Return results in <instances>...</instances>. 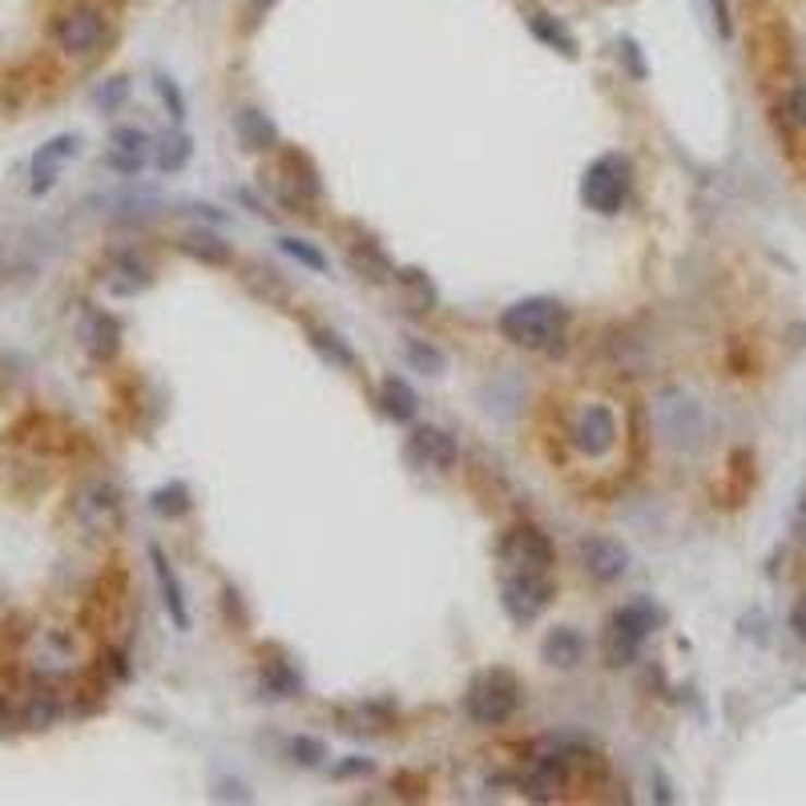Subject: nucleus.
<instances>
[{"instance_id": "24", "label": "nucleus", "mask_w": 806, "mask_h": 806, "mask_svg": "<svg viewBox=\"0 0 806 806\" xmlns=\"http://www.w3.org/2000/svg\"><path fill=\"white\" fill-rule=\"evenodd\" d=\"M408 363L411 368H420L423 375H440V371L448 368L444 351H436V347H428V344H408Z\"/></svg>"}, {"instance_id": "37", "label": "nucleus", "mask_w": 806, "mask_h": 806, "mask_svg": "<svg viewBox=\"0 0 806 806\" xmlns=\"http://www.w3.org/2000/svg\"><path fill=\"white\" fill-rule=\"evenodd\" d=\"M270 4H275V0H251V13H266Z\"/></svg>"}, {"instance_id": "4", "label": "nucleus", "mask_w": 806, "mask_h": 806, "mask_svg": "<svg viewBox=\"0 0 806 806\" xmlns=\"http://www.w3.org/2000/svg\"><path fill=\"white\" fill-rule=\"evenodd\" d=\"M549 601H553L549 573H520V568H504L501 605H504V613H508L516 625L537 622L544 609H549Z\"/></svg>"}, {"instance_id": "9", "label": "nucleus", "mask_w": 806, "mask_h": 806, "mask_svg": "<svg viewBox=\"0 0 806 806\" xmlns=\"http://www.w3.org/2000/svg\"><path fill=\"white\" fill-rule=\"evenodd\" d=\"M456 440L444 432V428H416L408 436V464H416V468H436V472H444V468H452L456 464Z\"/></svg>"}, {"instance_id": "34", "label": "nucleus", "mask_w": 806, "mask_h": 806, "mask_svg": "<svg viewBox=\"0 0 806 806\" xmlns=\"http://www.w3.org/2000/svg\"><path fill=\"white\" fill-rule=\"evenodd\" d=\"M791 625H794V634L803 637L806 641V593L798 597V605H794V613H791Z\"/></svg>"}, {"instance_id": "22", "label": "nucleus", "mask_w": 806, "mask_h": 806, "mask_svg": "<svg viewBox=\"0 0 806 806\" xmlns=\"http://www.w3.org/2000/svg\"><path fill=\"white\" fill-rule=\"evenodd\" d=\"M529 25H532V33H537V37L544 40V45H553V49H561V53H565V57H573V53H577V40L568 37V33H565V25H556L553 16L537 13V16H529Z\"/></svg>"}, {"instance_id": "6", "label": "nucleus", "mask_w": 806, "mask_h": 806, "mask_svg": "<svg viewBox=\"0 0 806 806\" xmlns=\"http://www.w3.org/2000/svg\"><path fill=\"white\" fill-rule=\"evenodd\" d=\"M617 416L605 404H585L573 423H568V444L581 452L585 460H605L609 452L617 448Z\"/></svg>"}, {"instance_id": "20", "label": "nucleus", "mask_w": 806, "mask_h": 806, "mask_svg": "<svg viewBox=\"0 0 806 806\" xmlns=\"http://www.w3.org/2000/svg\"><path fill=\"white\" fill-rule=\"evenodd\" d=\"M142 287H149L146 263H137V258H121V263L113 266V275H109V291H113V294H137Z\"/></svg>"}, {"instance_id": "35", "label": "nucleus", "mask_w": 806, "mask_h": 806, "mask_svg": "<svg viewBox=\"0 0 806 806\" xmlns=\"http://www.w3.org/2000/svg\"><path fill=\"white\" fill-rule=\"evenodd\" d=\"M622 53H625V61H629V69H634L637 77H646V65H641V57H637L634 40H622Z\"/></svg>"}, {"instance_id": "27", "label": "nucleus", "mask_w": 806, "mask_h": 806, "mask_svg": "<svg viewBox=\"0 0 806 806\" xmlns=\"http://www.w3.org/2000/svg\"><path fill=\"white\" fill-rule=\"evenodd\" d=\"M782 113H786V121H791L794 130H806V81H798V85L786 89V97H782Z\"/></svg>"}, {"instance_id": "5", "label": "nucleus", "mask_w": 806, "mask_h": 806, "mask_svg": "<svg viewBox=\"0 0 806 806\" xmlns=\"http://www.w3.org/2000/svg\"><path fill=\"white\" fill-rule=\"evenodd\" d=\"M109 33V21L97 4H73L65 13L57 16L53 40L57 49H65L69 57H89L101 49V40Z\"/></svg>"}, {"instance_id": "25", "label": "nucleus", "mask_w": 806, "mask_h": 806, "mask_svg": "<svg viewBox=\"0 0 806 806\" xmlns=\"http://www.w3.org/2000/svg\"><path fill=\"white\" fill-rule=\"evenodd\" d=\"M311 344L330 359V363H339V368H356V356L339 344V335H327V330H311Z\"/></svg>"}, {"instance_id": "18", "label": "nucleus", "mask_w": 806, "mask_h": 806, "mask_svg": "<svg viewBox=\"0 0 806 806\" xmlns=\"http://www.w3.org/2000/svg\"><path fill=\"white\" fill-rule=\"evenodd\" d=\"M561 786H565V767H561V758H537L532 770L525 774V791H529L532 798H553Z\"/></svg>"}, {"instance_id": "8", "label": "nucleus", "mask_w": 806, "mask_h": 806, "mask_svg": "<svg viewBox=\"0 0 806 806\" xmlns=\"http://www.w3.org/2000/svg\"><path fill=\"white\" fill-rule=\"evenodd\" d=\"M504 568H520V573H549L553 568V541L541 529H513L501 541Z\"/></svg>"}, {"instance_id": "30", "label": "nucleus", "mask_w": 806, "mask_h": 806, "mask_svg": "<svg viewBox=\"0 0 806 806\" xmlns=\"http://www.w3.org/2000/svg\"><path fill=\"white\" fill-rule=\"evenodd\" d=\"M190 254H199V258H206V263H226L230 254H226V246H214L210 234H190V239L182 242Z\"/></svg>"}, {"instance_id": "13", "label": "nucleus", "mask_w": 806, "mask_h": 806, "mask_svg": "<svg viewBox=\"0 0 806 806\" xmlns=\"http://www.w3.org/2000/svg\"><path fill=\"white\" fill-rule=\"evenodd\" d=\"M73 508H77V516L89 525L93 532L113 529V525H118V513H121L118 492L109 489V484H89V489H81Z\"/></svg>"}, {"instance_id": "32", "label": "nucleus", "mask_w": 806, "mask_h": 806, "mask_svg": "<svg viewBox=\"0 0 806 806\" xmlns=\"http://www.w3.org/2000/svg\"><path fill=\"white\" fill-rule=\"evenodd\" d=\"M154 85H158L161 101H166V109H170V118H173V121H182V118H185V101H182V93H178V85H173L170 77H158Z\"/></svg>"}, {"instance_id": "21", "label": "nucleus", "mask_w": 806, "mask_h": 806, "mask_svg": "<svg viewBox=\"0 0 806 806\" xmlns=\"http://www.w3.org/2000/svg\"><path fill=\"white\" fill-rule=\"evenodd\" d=\"M234 125H239L242 142H246L251 149H266L270 142H275V125H270L258 109H242L239 118H234Z\"/></svg>"}, {"instance_id": "11", "label": "nucleus", "mask_w": 806, "mask_h": 806, "mask_svg": "<svg viewBox=\"0 0 806 806\" xmlns=\"http://www.w3.org/2000/svg\"><path fill=\"white\" fill-rule=\"evenodd\" d=\"M581 561L589 568V577L601 585H613L625 577V568H629V553H625L617 541H605V537H593V541L581 544Z\"/></svg>"}, {"instance_id": "31", "label": "nucleus", "mask_w": 806, "mask_h": 806, "mask_svg": "<svg viewBox=\"0 0 806 806\" xmlns=\"http://www.w3.org/2000/svg\"><path fill=\"white\" fill-rule=\"evenodd\" d=\"M125 93H130V81H125V77L106 81V85L97 89V106H101V109H118L121 101H125Z\"/></svg>"}, {"instance_id": "23", "label": "nucleus", "mask_w": 806, "mask_h": 806, "mask_svg": "<svg viewBox=\"0 0 806 806\" xmlns=\"http://www.w3.org/2000/svg\"><path fill=\"white\" fill-rule=\"evenodd\" d=\"M263 686L275 694V698H291V694H299V674L294 670H287L282 661H275L270 670L263 674Z\"/></svg>"}, {"instance_id": "7", "label": "nucleus", "mask_w": 806, "mask_h": 806, "mask_svg": "<svg viewBox=\"0 0 806 806\" xmlns=\"http://www.w3.org/2000/svg\"><path fill=\"white\" fill-rule=\"evenodd\" d=\"M653 625H658V609L649 601H629V605L617 609L613 622H609V661L625 665L641 649V641L653 634Z\"/></svg>"}, {"instance_id": "33", "label": "nucleus", "mask_w": 806, "mask_h": 806, "mask_svg": "<svg viewBox=\"0 0 806 806\" xmlns=\"http://www.w3.org/2000/svg\"><path fill=\"white\" fill-rule=\"evenodd\" d=\"M291 754H294V762H303V767H315L318 758H327L323 742H315V738H294L291 742Z\"/></svg>"}, {"instance_id": "17", "label": "nucleus", "mask_w": 806, "mask_h": 806, "mask_svg": "<svg viewBox=\"0 0 806 806\" xmlns=\"http://www.w3.org/2000/svg\"><path fill=\"white\" fill-rule=\"evenodd\" d=\"M541 653H544V661H549V665L573 670V665L581 661V653H585V641H581V634H573V629H553V634L544 637Z\"/></svg>"}, {"instance_id": "2", "label": "nucleus", "mask_w": 806, "mask_h": 806, "mask_svg": "<svg viewBox=\"0 0 806 806\" xmlns=\"http://www.w3.org/2000/svg\"><path fill=\"white\" fill-rule=\"evenodd\" d=\"M634 185V166L622 154H605L597 158L581 178V202L597 214H617L629 199Z\"/></svg>"}, {"instance_id": "1", "label": "nucleus", "mask_w": 806, "mask_h": 806, "mask_svg": "<svg viewBox=\"0 0 806 806\" xmlns=\"http://www.w3.org/2000/svg\"><path fill=\"white\" fill-rule=\"evenodd\" d=\"M565 306L556 299H520L501 315V335L525 351H556L565 339Z\"/></svg>"}, {"instance_id": "19", "label": "nucleus", "mask_w": 806, "mask_h": 806, "mask_svg": "<svg viewBox=\"0 0 806 806\" xmlns=\"http://www.w3.org/2000/svg\"><path fill=\"white\" fill-rule=\"evenodd\" d=\"M380 404H384V411L392 416V420H411L416 416V408H420V399H416V392H411L404 380H384V387H380Z\"/></svg>"}, {"instance_id": "15", "label": "nucleus", "mask_w": 806, "mask_h": 806, "mask_svg": "<svg viewBox=\"0 0 806 806\" xmlns=\"http://www.w3.org/2000/svg\"><path fill=\"white\" fill-rule=\"evenodd\" d=\"M118 339H121V327L113 315H101V311L85 315V323H81V344H85V351H89L93 359L113 356V351H118Z\"/></svg>"}, {"instance_id": "36", "label": "nucleus", "mask_w": 806, "mask_h": 806, "mask_svg": "<svg viewBox=\"0 0 806 806\" xmlns=\"http://www.w3.org/2000/svg\"><path fill=\"white\" fill-rule=\"evenodd\" d=\"M710 9H714L718 33H722V37H730V21H726V0H710Z\"/></svg>"}, {"instance_id": "14", "label": "nucleus", "mask_w": 806, "mask_h": 806, "mask_svg": "<svg viewBox=\"0 0 806 806\" xmlns=\"http://www.w3.org/2000/svg\"><path fill=\"white\" fill-rule=\"evenodd\" d=\"M149 561H154V577H158L161 605H166V613H170V617H173V625H178V629H190V609H185L182 585H178V577H173L170 561L161 556V549H158V544H149Z\"/></svg>"}, {"instance_id": "28", "label": "nucleus", "mask_w": 806, "mask_h": 806, "mask_svg": "<svg viewBox=\"0 0 806 806\" xmlns=\"http://www.w3.org/2000/svg\"><path fill=\"white\" fill-rule=\"evenodd\" d=\"M185 508H190V501H185L182 484H170V489L154 492V513H161V516H182Z\"/></svg>"}, {"instance_id": "16", "label": "nucleus", "mask_w": 806, "mask_h": 806, "mask_svg": "<svg viewBox=\"0 0 806 806\" xmlns=\"http://www.w3.org/2000/svg\"><path fill=\"white\" fill-rule=\"evenodd\" d=\"M113 154H109V166L121 173H137L142 170V161H146V133L142 130H133V125H121V130H113Z\"/></svg>"}, {"instance_id": "3", "label": "nucleus", "mask_w": 806, "mask_h": 806, "mask_svg": "<svg viewBox=\"0 0 806 806\" xmlns=\"http://www.w3.org/2000/svg\"><path fill=\"white\" fill-rule=\"evenodd\" d=\"M516 701H520L516 677L508 670H492V674L477 677L468 689V714L480 726H501L516 714Z\"/></svg>"}, {"instance_id": "10", "label": "nucleus", "mask_w": 806, "mask_h": 806, "mask_svg": "<svg viewBox=\"0 0 806 806\" xmlns=\"http://www.w3.org/2000/svg\"><path fill=\"white\" fill-rule=\"evenodd\" d=\"M77 149H81V137H73V133L53 137L49 146H40L37 154H33V182H28V190H33V194H49L57 182V173H61V166H65L69 158H77Z\"/></svg>"}, {"instance_id": "26", "label": "nucleus", "mask_w": 806, "mask_h": 806, "mask_svg": "<svg viewBox=\"0 0 806 806\" xmlns=\"http://www.w3.org/2000/svg\"><path fill=\"white\" fill-rule=\"evenodd\" d=\"M185 158H190V142H185V137H166L158 149V170H166V173L182 170Z\"/></svg>"}, {"instance_id": "12", "label": "nucleus", "mask_w": 806, "mask_h": 806, "mask_svg": "<svg viewBox=\"0 0 806 806\" xmlns=\"http://www.w3.org/2000/svg\"><path fill=\"white\" fill-rule=\"evenodd\" d=\"M658 411H661V432H665L670 440H677V444H686L689 440V444H694V440L701 436V416L686 396L665 392L661 404H658Z\"/></svg>"}, {"instance_id": "29", "label": "nucleus", "mask_w": 806, "mask_h": 806, "mask_svg": "<svg viewBox=\"0 0 806 806\" xmlns=\"http://www.w3.org/2000/svg\"><path fill=\"white\" fill-rule=\"evenodd\" d=\"M278 246L291 254V258H299L303 266H311V270H327V258H323L315 246H306V242H299V239H278Z\"/></svg>"}]
</instances>
